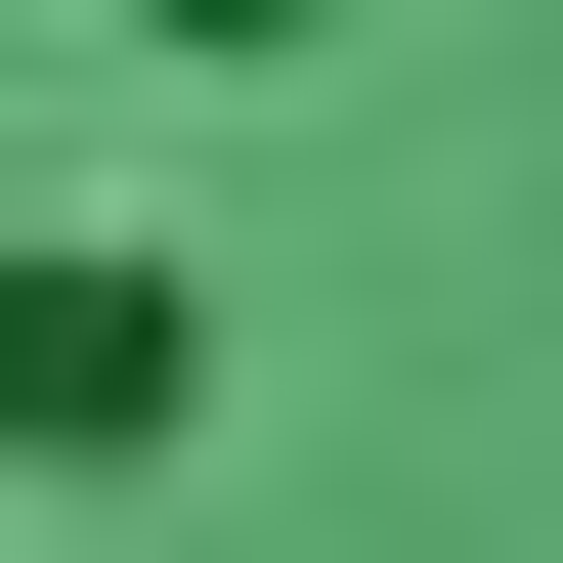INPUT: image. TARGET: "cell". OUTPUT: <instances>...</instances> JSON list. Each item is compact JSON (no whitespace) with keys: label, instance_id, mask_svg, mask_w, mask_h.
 <instances>
[{"label":"cell","instance_id":"obj_1","mask_svg":"<svg viewBox=\"0 0 563 563\" xmlns=\"http://www.w3.org/2000/svg\"><path fill=\"white\" fill-rule=\"evenodd\" d=\"M0 433H174V303L131 261H0Z\"/></svg>","mask_w":563,"mask_h":563}]
</instances>
